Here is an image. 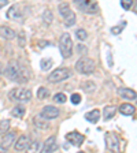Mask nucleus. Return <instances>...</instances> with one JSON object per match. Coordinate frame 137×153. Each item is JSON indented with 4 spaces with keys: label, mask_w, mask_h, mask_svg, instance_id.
Listing matches in <instances>:
<instances>
[{
    "label": "nucleus",
    "mask_w": 137,
    "mask_h": 153,
    "mask_svg": "<svg viewBox=\"0 0 137 153\" xmlns=\"http://www.w3.org/2000/svg\"><path fill=\"white\" fill-rule=\"evenodd\" d=\"M85 119L88 122H91V123H97L100 119V111L99 109H93V111L88 112V114L85 115Z\"/></svg>",
    "instance_id": "obj_18"
},
{
    "label": "nucleus",
    "mask_w": 137,
    "mask_h": 153,
    "mask_svg": "<svg viewBox=\"0 0 137 153\" xmlns=\"http://www.w3.org/2000/svg\"><path fill=\"white\" fill-rule=\"evenodd\" d=\"M29 13H30V6L28 3H15L7 11V18H10L11 21L21 22L29 15Z\"/></svg>",
    "instance_id": "obj_2"
},
{
    "label": "nucleus",
    "mask_w": 137,
    "mask_h": 153,
    "mask_svg": "<svg viewBox=\"0 0 137 153\" xmlns=\"http://www.w3.org/2000/svg\"><path fill=\"white\" fill-rule=\"evenodd\" d=\"M70 100H71V102H73V104H80V102H81V96L77 94V93H74V94H71Z\"/></svg>",
    "instance_id": "obj_30"
},
{
    "label": "nucleus",
    "mask_w": 137,
    "mask_h": 153,
    "mask_svg": "<svg viewBox=\"0 0 137 153\" xmlns=\"http://www.w3.org/2000/svg\"><path fill=\"white\" fill-rule=\"evenodd\" d=\"M70 75H71L70 68H67V67H61V68L54 70L49 75H48V81H49V82H55V83L62 82V81L67 79Z\"/></svg>",
    "instance_id": "obj_7"
},
{
    "label": "nucleus",
    "mask_w": 137,
    "mask_h": 153,
    "mask_svg": "<svg viewBox=\"0 0 137 153\" xmlns=\"http://www.w3.org/2000/svg\"><path fill=\"white\" fill-rule=\"evenodd\" d=\"M74 1H76V3H78V1H80V0H74Z\"/></svg>",
    "instance_id": "obj_34"
},
{
    "label": "nucleus",
    "mask_w": 137,
    "mask_h": 153,
    "mask_svg": "<svg viewBox=\"0 0 137 153\" xmlns=\"http://www.w3.org/2000/svg\"><path fill=\"white\" fill-rule=\"evenodd\" d=\"M58 149V146H56V138L52 135V137H49L47 141L44 142V145H43V148H41V150L43 152H45V153H49V152H55V150Z\"/></svg>",
    "instance_id": "obj_14"
},
{
    "label": "nucleus",
    "mask_w": 137,
    "mask_h": 153,
    "mask_svg": "<svg viewBox=\"0 0 137 153\" xmlns=\"http://www.w3.org/2000/svg\"><path fill=\"white\" fill-rule=\"evenodd\" d=\"M7 4H8V0H0V8H3Z\"/></svg>",
    "instance_id": "obj_33"
},
{
    "label": "nucleus",
    "mask_w": 137,
    "mask_h": 153,
    "mask_svg": "<svg viewBox=\"0 0 137 153\" xmlns=\"http://www.w3.org/2000/svg\"><path fill=\"white\" fill-rule=\"evenodd\" d=\"M15 36H16V33L11 27H8V26H0V37L6 38V40H13V38H15Z\"/></svg>",
    "instance_id": "obj_16"
},
{
    "label": "nucleus",
    "mask_w": 137,
    "mask_h": 153,
    "mask_svg": "<svg viewBox=\"0 0 137 153\" xmlns=\"http://www.w3.org/2000/svg\"><path fill=\"white\" fill-rule=\"evenodd\" d=\"M25 114H26V109L23 105H16V107L13 108V111H11V115H13L14 118H19V119H22L25 116Z\"/></svg>",
    "instance_id": "obj_20"
},
{
    "label": "nucleus",
    "mask_w": 137,
    "mask_h": 153,
    "mask_svg": "<svg viewBox=\"0 0 137 153\" xmlns=\"http://www.w3.org/2000/svg\"><path fill=\"white\" fill-rule=\"evenodd\" d=\"M59 49L63 57H70L73 55V41L69 33H63L59 40Z\"/></svg>",
    "instance_id": "obj_4"
},
{
    "label": "nucleus",
    "mask_w": 137,
    "mask_h": 153,
    "mask_svg": "<svg viewBox=\"0 0 137 153\" xmlns=\"http://www.w3.org/2000/svg\"><path fill=\"white\" fill-rule=\"evenodd\" d=\"M66 140L71 145H74V146H81L82 142L85 141V137L81 133H78V131H70V133L66 134Z\"/></svg>",
    "instance_id": "obj_10"
},
{
    "label": "nucleus",
    "mask_w": 137,
    "mask_h": 153,
    "mask_svg": "<svg viewBox=\"0 0 137 153\" xmlns=\"http://www.w3.org/2000/svg\"><path fill=\"white\" fill-rule=\"evenodd\" d=\"M76 4H78L80 10H82L86 14H96L99 11V4L96 3L95 0H80Z\"/></svg>",
    "instance_id": "obj_8"
},
{
    "label": "nucleus",
    "mask_w": 137,
    "mask_h": 153,
    "mask_svg": "<svg viewBox=\"0 0 137 153\" xmlns=\"http://www.w3.org/2000/svg\"><path fill=\"white\" fill-rule=\"evenodd\" d=\"M76 70L81 74L89 75L95 71V62L91 57H81L80 60L76 63Z\"/></svg>",
    "instance_id": "obj_5"
},
{
    "label": "nucleus",
    "mask_w": 137,
    "mask_h": 153,
    "mask_svg": "<svg viewBox=\"0 0 137 153\" xmlns=\"http://www.w3.org/2000/svg\"><path fill=\"white\" fill-rule=\"evenodd\" d=\"M106 148L110 152H119V140L117 137V134L114 133H106Z\"/></svg>",
    "instance_id": "obj_9"
},
{
    "label": "nucleus",
    "mask_w": 137,
    "mask_h": 153,
    "mask_svg": "<svg viewBox=\"0 0 137 153\" xmlns=\"http://www.w3.org/2000/svg\"><path fill=\"white\" fill-rule=\"evenodd\" d=\"M33 124H34L37 128H40V130H47V128L49 127L48 120L45 118H43L41 115H37V116L33 118Z\"/></svg>",
    "instance_id": "obj_15"
},
{
    "label": "nucleus",
    "mask_w": 137,
    "mask_h": 153,
    "mask_svg": "<svg viewBox=\"0 0 137 153\" xmlns=\"http://www.w3.org/2000/svg\"><path fill=\"white\" fill-rule=\"evenodd\" d=\"M19 45H21V47H25V34H23V33L19 34Z\"/></svg>",
    "instance_id": "obj_32"
},
{
    "label": "nucleus",
    "mask_w": 137,
    "mask_h": 153,
    "mask_svg": "<svg viewBox=\"0 0 137 153\" xmlns=\"http://www.w3.org/2000/svg\"><path fill=\"white\" fill-rule=\"evenodd\" d=\"M119 111H121L122 115H126V116H129V115H133L134 114L136 108H134V105L125 102V104H121V107H119Z\"/></svg>",
    "instance_id": "obj_19"
},
{
    "label": "nucleus",
    "mask_w": 137,
    "mask_h": 153,
    "mask_svg": "<svg viewBox=\"0 0 137 153\" xmlns=\"http://www.w3.org/2000/svg\"><path fill=\"white\" fill-rule=\"evenodd\" d=\"M118 94L121 96L122 99L136 100V92L132 89H128V88H121V89H118Z\"/></svg>",
    "instance_id": "obj_17"
},
{
    "label": "nucleus",
    "mask_w": 137,
    "mask_h": 153,
    "mask_svg": "<svg viewBox=\"0 0 137 153\" xmlns=\"http://www.w3.org/2000/svg\"><path fill=\"white\" fill-rule=\"evenodd\" d=\"M4 74H6V76L8 79L15 81V82H19V83H26L29 81V78H30L29 70L23 64H21L16 60H11L7 64Z\"/></svg>",
    "instance_id": "obj_1"
},
{
    "label": "nucleus",
    "mask_w": 137,
    "mask_h": 153,
    "mask_svg": "<svg viewBox=\"0 0 137 153\" xmlns=\"http://www.w3.org/2000/svg\"><path fill=\"white\" fill-rule=\"evenodd\" d=\"M67 97L64 93H56V94L54 96V101L55 102H59V104H63V102H66Z\"/></svg>",
    "instance_id": "obj_25"
},
{
    "label": "nucleus",
    "mask_w": 137,
    "mask_h": 153,
    "mask_svg": "<svg viewBox=\"0 0 137 153\" xmlns=\"http://www.w3.org/2000/svg\"><path fill=\"white\" fill-rule=\"evenodd\" d=\"M0 73H1V66H0Z\"/></svg>",
    "instance_id": "obj_35"
},
{
    "label": "nucleus",
    "mask_w": 137,
    "mask_h": 153,
    "mask_svg": "<svg viewBox=\"0 0 137 153\" xmlns=\"http://www.w3.org/2000/svg\"><path fill=\"white\" fill-rule=\"evenodd\" d=\"M121 6L124 10H130V7L133 6V0H121Z\"/></svg>",
    "instance_id": "obj_29"
},
{
    "label": "nucleus",
    "mask_w": 137,
    "mask_h": 153,
    "mask_svg": "<svg viewBox=\"0 0 137 153\" xmlns=\"http://www.w3.org/2000/svg\"><path fill=\"white\" fill-rule=\"evenodd\" d=\"M16 138V134L14 133V131H10V133H7L6 135L3 137V140H1V142H0V146H1V149H10V148L13 146L14 141H15Z\"/></svg>",
    "instance_id": "obj_13"
},
{
    "label": "nucleus",
    "mask_w": 137,
    "mask_h": 153,
    "mask_svg": "<svg viewBox=\"0 0 137 153\" xmlns=\"http://www.w3.org/2000/svg\"><path fill=\"white\" fill-rule=\"evenodd\" d=\"M10 100L13 101H18V102H28L32 99V92L25 88H15L8 93Z\"/></svg>",
    "instance_id": "obj_3"
},
{
    "label": "nucleus",
    "mask_w": 137,
    "mask_h": 153,
    "mask_svg": "<svg viewBox=\"0 0 137 153\" xmlns=\"http://www.w3.org/2000/svg\"><path fill=\"white\" fill-rule=\"evenodd\" d=\"M43 19H44V22L47 23V25H49V23L54 21V16H52L51 10H45L44 14H43Z\"/></svg>",
    "instance_id": "obj_23"
},
{
    "label": "nucleus",
    "mask_w": 137,
    "mask_h": 153,
    "mask_svg": "<svg viewBox=\"0 0 137 153\" xmlns=\"http://www.w3.org/2000/svg\"><path fill=\"white\" fill-rule=\"evenodd\" d=\"M7 130H10V120L8 119H3L0 122V133H6Z\"/></svg>",
    "instance_id": "obj_26"
},
{
    "label": "nucleus",
    "mask_w": 137,
    "mask_h": 153,
    "mask_svg": "<svg viewBox=\"0 0 137 153\" xmlns=\"http://www.w3.org/2000/svg\"><path fill=\"white\" fill-rule=\"evenodd\" d=\"M48 96H49V90L45 89V88H40V89L37 90V97H38L40 100L47 99Z\"/></svg>",
    "instance_id": "obj_24"
},
{
    "label": "nucleus",
    "mask_w": 137,
    "mask_h": 153,
    "mask_svg": "<svg viewBox=\"0 0 137 153\" xmlns=\"http://www.w3.org/2000/svg\"><path fill=\"white\" fill-rule=\"evenodd\" d=\"M59 114H61L59 109H58L56 107H52V105H47V107H44L41 111V116L45 118L47 120H52V119L58 118Z\"/></svg>",
    "instance_id": "obj_11"
},
{
    "label": "nucleus",
    "mask_w": 137,
    "mask_h": 153,
    "mask_svg": "<svg viewBox=\"0 0 137 153\" xmlns=\"http://www.w3.org/2000/svg\"><path fill=\"white\" fill-rule=\"evenodd\" d=\"M30 148V138L28 135H21L19 140L15 142V149L18 152H25Z\"/></svg>",
    "instance_id": "obj_12"
},
{
    "label": "nucleus",
    "mask_w": 137,
    "mask_h": 153,
    "mask_svg": "<svg viewBox=\"0 0 137 153\" xmlns=\"http://www.w3.org/2000/svg\"><path fill=\"white\" fill-rule=\"evenodd\" d=\"M58 10H59V14L63 16L64 25L66 26H73L74 23H76V14L71 11L69 3H64V1L63 3H61L59 4V7H58Z\"/></svg>",
    "instance_id": "obj_6"
},
{
    "label": "nucleus",
    "mask_w": 137,
    "mask_h": 153,
    "mask_svg": "<svg viewBox=\"0 0 137 153\" xmlns=\"http://www.w3.org/2000/svg\"><path fill=\"white\" fill-rule=\"evenodd\" d=\"M111 32H112V34H119L122 32V27L121 26H115V27L111 29Z\"/></svg>",
    "instance_id": "obj_31"
},
{
    "label": "nucleus",
    "mask_w": 137,
    "mask_h": 153,
    "mask_svg": "<svg viewBox=\"0 0 137 153\" xmlns=\"http://www.w3.org/2000/svg\"><path fill=\"white\" fill-rule=\"evenodd\" d=\"M81 88H82L86 93H92L96 90V85H95V82H92V81H85Z\"/></svg>",
    "instance_id": "obj_22"
},
{
    "label": "nucleus",
    "mask_w": 137,
    "mask_h": 153,
    "mask_svg": "<svg viewBox=\"0 0 137 153\" xmlns=\"http://www.w3.org/2000/svg\"><path fill=\"white\" fill-rule=\"evenodd\" d=\"M52 66V59H44V60H41V70L47 71L49 70Z\"/></svg>",
    "instance_id": "obj_27"
},
{
    "label": "nucleus",
    "mask_w": 137,
    "mask_h": 153,
    "mask_svg": "<svg viewBox=\"0 0 137 153\" xmlns=\"http://www.w3.org/2000/svg\"><path fill=\"white\" fill-rule=\"evenodd\" d=\"M76 36L78 40H81V41H84V40H86V37H88V33L84 30V29H78L76 32Z\"/></svg>",
    "instance_id": "obj_28"
},
{
    "label": "nucleus",
    "mask_w": 137,
    "mask_h": 153,
    "mask_svg": "<svg viewBox=\"0 0 137 153\" xmlns=\"http://www.w3.org/2000/svg\"><path fill=\"white\" fill-rule=\"evenodd\" d=\"M115 112H117V108L114 105H107L104 108V112H103V116H104V120H110V119L114 118Z\"/></svg>",
    "instance_id": "obj_21"
}]
</instances>
